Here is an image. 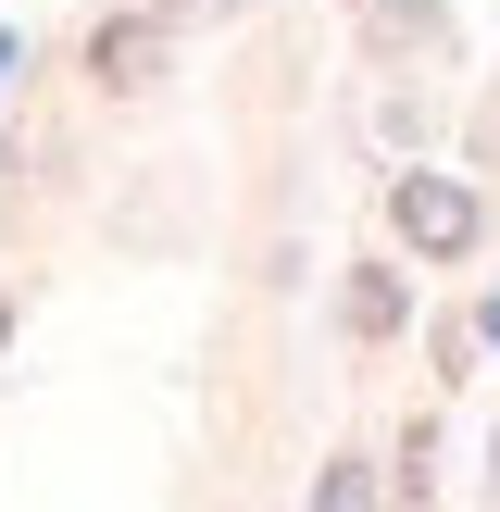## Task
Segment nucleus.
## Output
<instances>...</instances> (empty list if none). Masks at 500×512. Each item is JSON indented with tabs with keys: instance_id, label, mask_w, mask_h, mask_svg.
<instances>
[{
	"instance_id": "nucleus-4",
	"label": "nucleus",
	"mask_w": 500,
	"mask_h": 512,
	"mask_svg": "<svg viewBox=\"0 0 500 512\" xmlns=\"http://www.w3.org/2000/svg\"><path fill=\"white\" fill-rule=\"evenodd\" d=\"M313 512H388V488H375V463H325V488H313Z\"/></svg>"
},
{
	"instance_id": "nucleus-5",
	"label": "nucleus",
	"mask_w": 500,
	"mask_h": 512,
	"mask_svg": "<svg viewBox=\"0 0 500 512\" xmlns=\"http://www.w3.org/2000/svg\"><path fill=\"white\" fill-rule=\"evenodd\" d=\"M238 0H163V25H225Z\"/></svg>"
},
{
	"instance_id": "nucleus-2",
	"label": "nucleus",
	"mask_w": 500,
	"mask_h": 512,
	"mask_svg": "<svg viewBox=\"0 0 500 512\" xmlns=\"http://www.w3.org/2000/svg\"><path fill=\"white\" fill-rule=\"evenodd\" d=\"M88 75L100 88H150V75H163V13H113L88 38Z\"/></svg>"
},
{
	"instance_id": "nucleus-3",
	"label": "nucleus",
	"mask_w": 500,
	"mask_h": 512,
	"mask_svg": "<svg viewBox=\"0 0 500 512\" xmlns=\"http://www.w3.org/2000/svg\"><path fill=\"white\" fill-rule=\"evenodd\" d=\"M400 313H413V300H400V275H350V338H400Z\"/></svg>"
},
{
	"instance_id": "nucleus-1",
	"label": "nucleus",
	"mask_w": 500,
	"mask_h": 512,
	"mask_svg": "<svg viewBox=\"0 0 500 512\" xmlns=\"http://www.w3.org/2000/svg\"><path fill=\"white\" fill-rule=\"evenodd\" d=\"M388 213H400V238H413V250H438V263H450V250H475V225H488L463 175H400V188H388Z\"/></svg>"
}]
</instances>
